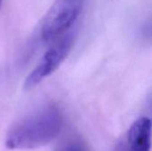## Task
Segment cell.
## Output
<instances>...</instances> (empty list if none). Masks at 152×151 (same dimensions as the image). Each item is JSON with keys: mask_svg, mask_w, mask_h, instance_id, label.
<instances>
[{"mask_svg": "<svg viewBox=\"0 0 152 151\" xmlns=\"http://www.w3.org/2000/svg\"><path fill=\"white\" fill-rule=\"evenodd\" d=\"M62 118L59 109L45 106L17 122L8 132L5 145L10 150H31L49 144L60 133Z\"/></svg>", "mask_w": 152, "mask_h": 151, "instance_id": "1", "label": "cell"}, {"mask_svg": "<svg viewBox=\"0 0 152 151\" xmlns=\"http://www.w3.org/2000/svg\"><path fill=\"white\" fill-rule=\"evenodd\" d=\"M84 0H57L49 9L41 27V36L48 42L58 38L75 23L82 11Z\"/></svg>", "mask_w": 152, "mask_h": 151, "instance_id": "2", "label": "cell"}, {"mask_svg": "<svg viewBox=\"0 0 152 151\" xmlns=\"http://www.w3.org/2000/svg\"><path fill=\"white\" fill-rule=\"evenodd\" d=\"M75 34L65 33L47 50L36 68L29 73L24 83L25 90H31L45 78L51 76L67 58L74 44Z\"/></svg>", "mask_w": 152, "mask_h": 151, "instance_id": "3", "label": "cell"}, {"mask_svg": "<svg viewBox=\"0 0 152 151\" xmlns=\"http://www.w3.org/2000/svg\"><path fill=\"white\" fill-rule=\"evenodd\" d=\"M128 151H151V122L148 117H140L127 133Z\"/></svg>", "mask_w": 152, "mask_h": 151, "instance_id": "4", "label": "cell"}, {"mask_svg": "<svg viewBox=\"0 0 152 151\" xmlns=\"http://www.w3.org/2000/svg\"><path fill=\"white\" fill-rule=\"evenodd\" d=\"M57 151H88L86 146L78 141H69L63 144Z\"/></svg>", "mask_w": 152, "mask_h": 151, "instance_id": "5", "label": "cell"}, {"mask_svg": "<svg viewBox=\"0 0 152 151\" xmlns=\"http://www.w3.org/2000/svg\"><path fill=\"white\" fill-rule=\"evenodd\" d=\"M2 3H3V0H0V9H1V6H2Z\"/></svg>", "mask_w": 152, "mask_h": 151, "instance_id": "6", "label": "cell"}]
</instances>
